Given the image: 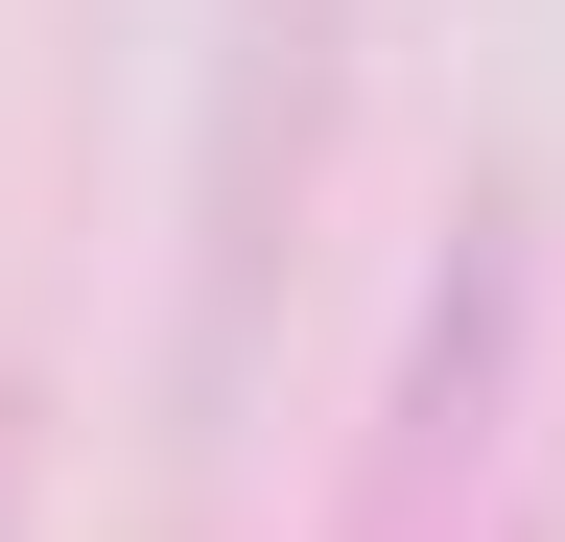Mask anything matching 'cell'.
<instances>
[{
  "label": "cell",
  "instance_id": "obj_3",
  "mask_svg": "<svg viewBox=\"0 0 565 542\" xmlns=\"http://www.w3.org/2000/svg\"><path fill=\"white\" fill-rule=\"evenodd\" d=\"M0 542H24V401H0Z\"/></svg>",
  "mask_w": 565,
  "mask_h": 542
},
{
  "label": "cell",
  "instance_id": "obj_1",
  "mask_svg": "<svg viewBox=\"0 0 565 542\" xmlns=\"http://www.w3.org/2000/svg\"><path fill=\"white\" fill-rule=\"evenodd\" d=\"M330 142H353V0H212V95H189V307H166V425L189 471L236 448L259 401V307L330 213Z\"/></svg>",
  "mask_w": 565,
  "mask_h": 542
},
{
  "label": "cell",
  "instance_id": "obj_2",
  "mask_svg": "<svg viewBox=\"0 0 565 542\" xmlns=\"http://www.w3.org/2000/svg\"><path fill=\"white\" fill-rule=\"evenodd\" d=\"M519 401H542V213L471 189L448 259H424V307H401V354H377L330 542H519Z\"/></svg>",
  "mask_w": 565,
  "mask_h": 542
}]
</instances>
